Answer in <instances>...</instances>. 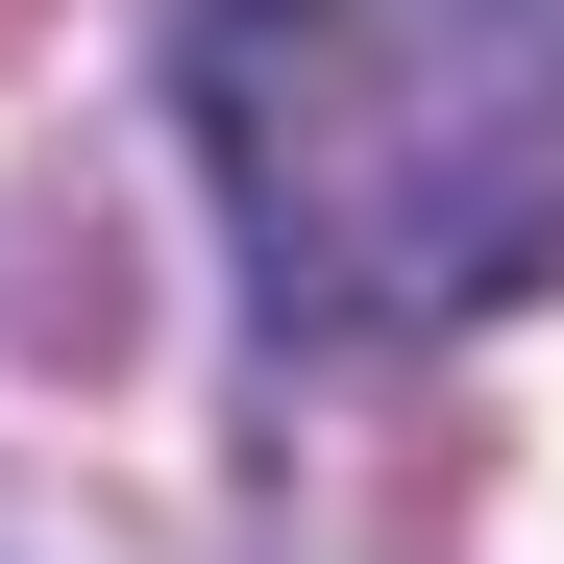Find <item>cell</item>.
Returning <instances> with one entry per match:
<instances>
[{
    "instance_id": "obj_1",
    "label": "cell",
    "mask_w": 564,
    "mask_h": 564,
    "mask_svg": "<svg viewBox=\"0 0 564 564\" xmlns=\"http://www.w3.org/2000/svg\"><path fill=\"white\" fill-rule=\"evenodd\" d=\"M172 123L295 368L564 295V0H197Z\"/></svg>"
}]
</instances>
